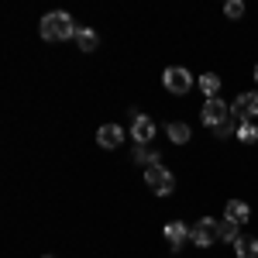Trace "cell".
I'll return each instance as SVG.
<instances>
[{
	"label": "cell",
	"instance_id": "cell-1",
	"mask_svg": "<svg viewBox=\"0 0 258 258\" xmlns=\"http://www.w3.org/2000/svg\"><path fill=\"white\" fill-rule=\"evenodd\" d=\"M38 31H41V38H45V41H66V38H76L80 24L69 18L66 11H52V14L41 18Z\"/></svg>",
	"mask_w": 258,
	"mask_h": 258
},
{
	"label": "cell",
	"instance_id": "cell-2",
	"mask_svg": "<svg viewBox=\"0 0 258 258\" xmlns=\"http://www.w3.org/2000/svg\"><path fill=\"white\" fill-rule=\"evenodd\" d=\"M145 182H148V189L159 193V197L176 193V176H172L165 165H152V169H145Z\"/></svg>",
	"mask_w": 258,
	"mask_h": 258
},
{
	"label": "cell",
	"instance_id": "cell-3",
	"mask_svg": "<svg viewBox=\"0 0 258 258\" xmlns=\"http://www.w3.org/2000/svg\"><path fill=\"white\" fill-rule=\"evenodd\" d=\"M200 120H203L207 127H214V131H217V127H224V124L231 120V107H227L220 97L207 100V103H203V110H200Z\"/></svg>",
	"mask_w": 258,
	"mask_h": 258
},
{
	"label": "cell",
	"instance_id": "cell-4",
	"mask_svg": "<svg viewBox=\"0 0 258 258\" xmlns=\"http://www.w3.org/2000/svg\"><path fill=\"white\" fill-rule=\"evenodd\" d=\"M162 83H165V90L169 93H189L197 80L189 76V69H182V66H169L165 73H162Z\"/></svg>",
	"mask_w": 258,
	"mask_h": 258
},
{
	"label": "cell",
	"instance_id": "cell-5",
	"mask_svg": "<svg viewBox=\"0 0 258 258\" xmlns=\"http://www.w3.org/2000/svg\"><path fill=\"white\" fill-rule=\"evenodd\" d=\"M189 241L197 244V248H210L214 241H217V224L214 217H200L193 227H189Z\"/></svg>",
	"mask_w": 258,
	"mask_h": 258
},
{
	"label": "cell",
	"instance_id": "cell-6",
	"mask_svg": "<svg viewBox=\"0 0 258 258\" xmlns=\"http://www.w3.org/2000/svg\"><path fill=\"white\" fill-rule=\"evenodd\" d=\"M231 117L238 120H255L258 117V93H238V100L231 103Z\"/></svg>",
	"mask_w": 258,
	"mask_h": 258
},
{
	"label": "cell",
	"instance_id": "cell-7",
	"mask_svg": "<svg viewBox=\"0 0 258 258\" xmlns=\"http://www.w3.org/2000/svg\"><path fill=\"white\" fill-rule=\"evenodd\" d=\"M131 138L138 141V145H148V141L155 138V120L148 117V114H135L131 117Z\"/></svg>",
	"mask_w": 258,
	"mask_h": 258
},
{
	"label": "cell",
	"instance_id": "cell-8",
	"mask_svg": "<svg viewBox=\"0 0 258 258\" xmlns=\"http://www.w3.org/2000/svg\"><path fill=\"white\" fill-rule=\"evenodd\" d=\"M97 145L100 148H120L124 145V127L120 124H103L97 131Z\"/></svg>",
	"mask_w": 258,
	"mask_h": 258
},
{
	"label": "cell",
	"instance_id": "cell-9",
	"mask_svg": "<svg viewBox=\"0 0 258 258\" xmlns=\"http://www.w3.org/2000/svg\"><path fill=\"white\" fill-rule=\"evenodd\" d=\"M165 241H169V248L179 251L186 241H189V227L182 224V220H172V224H165Z\"/></svg>",
	"mask_w": 258,
	"mask_h": 258
},
{
	"label": "cell",
	"instance_id": "cell-10",
	"mask_svg": "<svg viewBox=\"0 0 258 258\" xmlns=\"http://www.w3.org/2000/svg\"><path fill=\"white\" fill-rule=\"evenodd\" d=\"M251 217V207L244 203V200H227V207H224V220H234V224H244V220Z\"/></svg>",
	"mask_w": 258,
	"mask_h": 258
},
{
	"label": "cell",
	"instance_id": "cell-11",
	"mask_svg": "<svg viewBox=\"0 0 258 258\" xmlns=\"http://www.w3.org/2000/svg\"><path fill=\"white\" fill-rule=\"evenodd\" d=\"M165 138L176 141V145H186V141L193 138V131H189L186 120H169V124H165Z\"/></svg>",
	"mask_w": 258,
	"mask_h": 258
},
{
	"label": "cell",
	"instance_id": "cell-12",
	"mask_svg": "<svg viewBox=\"0 0 258 258\" xmlns=\"http://www.w3.org/2000/svg\"><path fill=\"white\" fill-rule=\"evenodd\" d=\"M76 45H80L83 52H97V45H100L97 31H93V28H80V31H76Z\"/></svg>",
	"mask_w": 258,
	"mask_h": 258
},
{
	"label": "cell",
	"instance_id": "cell-13",
	"mask_svg": "<svg viewBox=\"0 0 258 258\" xmlns=\"http://www.w3.org/2000/svg\"><path fill=\"white\" fill-rule=\"evenodd\" d=\"M135 162H138V165H145V169H152V165H162L159 152H152L148 145H138V148H135Z\"/></svg>",
	"mask_w": 258,
	"mask_h": 258
},
{
	"label": "cell",
	"instance_id": "cell-14",
	"mask_svg": "<svg viewBox=\"0 0 258 258\" xmlns=\"http://www.w3.org/2000/svg\"><path fill=\"white\" fill-rule=\"evenodd\" d=\"M234 255L238 258H258V238H238L234 241Z\"/></svg>",
	"mask_w": 258,
	"mask_h": 258
},
{
	"label": "cell",
	"instance_id": "cell-15",
	"mask_svg": "<svg viewBox=\"0 0 258 258\" xmlns=\"http://www.w3.org/2000/svg\"><path fill=\"white\" fill-rule=\"evenodd\" d=\"M234 138H241L244 145H255V141H258V124H255V120H241Z\"/></svg>",
	"mask_w": 258,
	"mask_h": 258
},
{
	"label": "cell",
	"instance_id": "cell-16",
	"mask_svg": "<svg viewBox=\"0 0 258 258\" xmlns=\"http://www.w3.org/2000/svg\"><path fill=\"white\" fill-rule=\"evenodd\" d=\"M197 86L203 90V93H207V100H214V97L220 93V80L214 76V73H207V76H200V80H197Z\"/></svg>",
	"mask_w": 258,
	"mask_h": 258
},
{
	"label": "cell",
	"instance_id": "cell-17",
	"mask_svg": "<svg viewBox=\"0 0 258 258\" xmlns=\"http://www.w3.org/2000/svg\"><path fill=\"white\" fill-rule=\"evenodd\" d=\"M217 238L234 244V241L241 238V234H238V224H234V220H220V224H217Z\"/></svg>",
	"mask_w": 258,
	"mask_h": 258
},
{
	"label": "cell",
	"instance_id": "cell-18",
	"mask_svg": "<svg viewBox=\"0 0 258 258\" xmlns=\"http://www.w3.org/2000/svg\"><path fill=\"white\" fill-rule=\"evenodd\" d=\"M224 14H227V18H241V14H244V4H241V0H231V4L224 7Z\"/></svg>",
	"mask_w": 258,
	"mask_h": 258
},
{
	"label": "cell",
	"instance_id": "cell-19",
	"mask_svg": "<svg viewBox=\"0 0 258 258\" xmlns=\"http://www.w3.org/2000/svg\"><path fill=\"white\" fill-rule=\"evenodd\" d=\"M255 83H258V66H255Z\"/></svg>",
	"mask_w": 258,
	"mask_h": 258
},
{
	"label": "cell",
	"instance_id": "cell-20",
	"mask_svg": "<svg viewBox=\"0 0 258 258\" xmlns=\"http://www.w3.org/2000/svg\"><path fill=\"white\" fill-rule=\"evenodd\" d=\"M45 258H52V255H45Z\"/></svg>",
	"mask_w": 258,
	"mask_h": 258
}]
</instances>
